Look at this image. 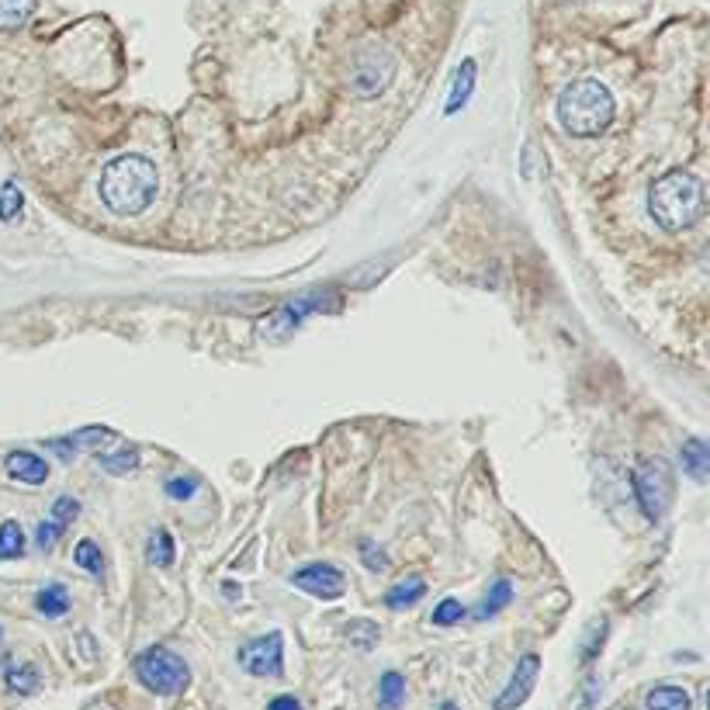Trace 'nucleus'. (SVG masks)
<instances>
[{
	"mask_svg": "<svg viewBox=\"0 0 710 710\" xmlns=\"http://www.w3.org/2000/svg\"><path fill=\"white\" fill-rule=\"evenodd\" d=\"M537 676H541V655H534V651L520 655L514 676H509V683L503 686V694L496 697L493 710H517V707H523L527 700H531V694H534Z\"/></svg>",
	"mask_w": 710,
	"mask_h": 710,
	"instance_id": "obj_9",
	"label": "nucleus"
},
{
	"mask_svg": "<svg viewBox=\"0 0 710 710\" xmlns=\"http://www.w3.org/2000/svg\"><path fill=\"white\" fill-rule=\"evenodd\" d=\"M240 665L257 680H278L284 672V638L278 631L261 634V638L246 642L240 651H236Z\"/></svg>",
	"mask_w": 710,
	"mask_h": 710,
	"instance_id": "obj_7",
	"label": "nucleus"
},
{
	"mask_svg": "<svg viewBox=\"0 0 710 710\" xmlns=\"http://www.w3.org/2000/svg\"><path fill=\"white\" fill-rule=\"evenodd\" d=\"M648 710H694V700L683 686H651L645 697Z\"/></svg>",
	"mask_w": 710,
	"mask_h": 710,
	"instance_id": "obj_14",
	"label": "nucleus"
},
{
	"mask_svg": "<svg viewBox=\"0 0 710 710\" xmlns=\"http://www.w3.org/2000/svg\"><path fill=\"white\" fill-rule=\"evenodd\" d=\"M680 461H683V471H686L689 479L707 482V476H710V451H707V444L700 441V436H689V441H683Z\"/></svg>",
	"mask_w": 710,
	"mask_h": 710,
	"instance_id": "obj_13",
	"label": "nucleus"
},
{
	"mask_svg": "<svg viewBox=\"0 0 710 710\" xmlns=\"http://www.w3.org/2000/svg\"><path fill=\"white\" fill-rule=\"evenodd\" d=\"M703 202H707L703 180L680 167L655 180L651 194H648L651 218L665 232H683L689 226H697V218L703 215Z\"/></svg>",
	"mask_w": 710,
	"mask_h": 710,
	"instance_id": "obj_3",
	"label": "nucleus"
},
{
	"mask_svg": "<svg viewBox=\"0 0 710 710\" xmlns=\"http://www.w3.org/2000/svg\"><path fill=\"white\" fill-rule=\"evenodd\" d=\"M599 689H604V683H599V676H589L586 683H582V700H579V710H593L596 700H599Z\"/></svg>",
	"mask_w": 710,
	"mask_h": 710,
	"instance_id": "obj_32",
	"label": "nucleus"
},
{
	"mask_svg": "<svg viewBox=\"0 0 710 710\" xmlns=\"http://www.w3.org/2000/svg\"><path fill=\"white\" fill-rule=\"evenodd\" d=\"M634 499H638L645 520L659 523L669 506L672 496H676V476H672V465L665 458H645L638 468H634Z\"/></svg>",
	"mask_w": 710,
	"mask_h": 710,
	"instance_id": "obj_6",
	"label": "nucleus"
},
{
	"mask_svg": "<svg viewBox=\"0 0 710 710\" xmlns=\"http://www.w3.org/2000/svg\"><path fill=\"white\" fill-rule=\"evenodd\" d=\"M441 710H461V707H458V703H451V700H447V703H441Z\"/></svg>",
	"mask_w": 710,
	"mask_h": 710,
	"instance_id": "obj_34",
	"label": "nucleus"
},
{
	"mask_svg": "<svg viewBox=\"0 0 710 710\" xmlns=\"http://www.w3.org/2000/svg\"><path fill=\"white\" fill-rule=\"evenodd\" d=\"M343 631H347V638H351L357 648H371V645H378V634H381L378 624L368 621V617H357V621H351Z\"/></svg>",
	"mask_w": 710,
	"mask_h": 710,
	"instance_id": "obj_26",
	"label": "nucleus"
},
{
	"mask_svg": "<svg viewBox=\"0 0 710 710\" xmlns=\"http://www.w3.org/2000/svg\"><path fill=\"white\" fill-rule=\"evenodd\" d=\"M77 514H80V503H77V499H73V496H56V503H52V517H49V520L66 531V523L77 520Z\"/></svg>",
	"mask_w": 710,
	"mask_h": 710,
	"instance_id": "obj_29",
	"label": "nucleus"
},
{
	"mask_svg": "<svg viewBox=\"0 0 710 710\" xmlns=\"http://www.w3.org/2000/svg\"><path fill=\"white\" fill-rule=\"evenodd\" d=\"M145 558H150V566H156V569H170L174 566L177 544H174L167 527H156V531L150 534V541H145Z\"/></svg>",
	"mask_w": 710,
	"mask_h": 710,
	"instance_id": "obj_15",
	"label": "nucleus"
},
{
	"mask_svg": "<svg viewBox=\"0 0 710 710\" xmlns=\"http://www.w3.org/2000/svg\"><path fill=\"white\" fill-rule=\"evenodd\" d=\"M406 703V680L398 676L395 669H389L385 676L378 680V707L381 710H398Z\"/></svg>",
	"mask_w": 710,
	"mask_h": 710,
	"instance_id": "obj_18",
	"label": "nucleus"
},
{
	"mask_svg": "<svg viewBox=\"0 0 710 710\" xmlns=\"http://www.w3.org/2000/svg\"><path fill=\"white\" fill-rule=\"evenodd\" d=\"M98 465L107 476H129L139 468V447H122L118 454H98Z\"/></svg>",
	"mask_w": 710,
	"mask_h": 710,
	"instance_id": "obj_23",
	"label": "nucleus"
},
{
	"mask_svg": "<svg viewBox=\"0 0 710 710\" xmlns=\"http://www.w3.org/2000/svg\"><path fill=\"white\" fill-rule=\"evenodd\" d=\"M101 202L104 208L118 215V218H136L156 202L160 191V177L153 160H145L139 153H125L115 156L107 167L101 170Z\"/></svg>",
	"mask_w": 710,
	"mask_h": 710,
	"instance_id": "obj_1",
	"label": "nucleus"
},
{
	"mask_svg": "<svg viewBox=\"0 0 710 710\" xmlns=\"http://www.w3.org/2000/svg\"><path fill=\"white\" fill-rule=\"evenodd\" d=\"M25 555V531L17 520H4L0 523V561L22 558Z\"/></svg>",
	"mask_w": 710,
	"mask_h": 710,
	"instance_id": "obj_21",
	"label": "nucleus"
},
{
	"mask_svg": "<svg viewBox=\"0 0 710 710\" xmlns=\"http://www.w3.org/2000/svg\"><path fill=\"white\" fill-rule=\"evenodd\" d=\"M357 555H360L364 569H368V572H375V575L389 572V558H385V551H381L375 541H360V551Z\"/></svg>",
	"mask_w": 710,
	"mask_h": 710,
	"instance_id": "obj_28",
	"label": "nucleus"
},
{
	"mask_svg": "<svg viewBox=\"0 0 710 710\" xmlns=\"http://www.w3.org/2000/svg\"><path fill=\"white\" fill-rule=\"evenodd\" d=\"M35 610H39L42 617H63L69 610L66 586H60V582H49V586L39 589V596H35Z\"/></svg>",
	"mask_w": 710,
	"mask_h": 710,
	"instance_id": "obj_19",
	"label": "nucleus"
},
{
	"mask_svg": "<svg viewBox=\"0 0 710 710\" xmlns=\"http://www.w3.org/2000/svg\"><path fill=\"white\" fill-rule=\"evenodd\" d=\"M198 485H202V479H198V476H177V479H170L163 489H167L170 499L180 503V499H191V496L198 493Z\"/></svg>",
	"mask_w": 710,
	"mask_h": 710,
	"instance_id": "obj_30",
	"label": "nucleus"
},
{
	"mask_svg": "<svg viewBox=\"0 0 710 710\" xmlns=\"http://www.w3.org/2000/svg\"><path fill=\"white\" fill-rule=\"evenodd\" d=\"M569 4H586V0H569Z\"/></svg>",
	"mask_w": 710,
	"mask_h": 710,
	"instance_id": "obj_35",
	"label": "nucleus"
},
{
	"mask_svg": "<svg viewBox=\"0 0 710 710\" xmlns=\"http://www.w3.org/2000/svg\"><path fill=\"white\" fill-rule=\"evenodd\" d=\"M423 596H427V582H423L420 575H409L406 582H398V586H392V589L385 593V607L406 610V607H413V604H420Z\"/></svg>",
	"mask_w": 710,
	"mask_h": 710,
	"instance_id": "obj_16",
	"label": "nucleus"
},
{
	"mask_svg": "<svg viewBox=\"0 0 710 710\" xmlns=\"http://www.w3.org/2000/svg\"><path fill=\"white\" fill-rule=\"evenodd\" d=\"M267 710H302V700L299 697H291V694H281L267 703Z\"/></svg>",
	"mask_w": 710,
	"mask_h": 710,
	"instance_id": "obj_33",
	"label": "nucleus"
},
{
	"mask_svg": "<svg viewBox=\"0 0 710 710\" xmlns=\"http://www.w3.org/2000/svg\"><path fill=\"white\" fill-rule=\"evenodd\" d=\"M4 468L14 482H25V485H42L49 479V465L31 451H11L4 458Z\"/></svg>",
	"mask_w": 710,
	"mask_h": 710,
	"instance_id": "obj_11",
	"label": "nucleus"
},
{
	"mask_svg": "<svg viewBox=\"0 0 710 710\" xmlns=\"http://www.w3.org/2000/svg\"><path fill=\"white\" fill-rule=\"evenodd\" d=\"M291 586L316 596V599H340L347 589V579L330 561H313V566H302L299 572H291Z\"/></svg>",
	"mask_w": 710,
	"mask_h": 710,
	"instance_id": "obj_8",
	"label": "nucleus"
},
{
	"mask_svg": "<svg viewBox=\"0 0 710 710\" xmlns=\"http://www.w3.org/2000/svg\"><path fill=\"white\" fill-rule=\"evenodd\" d=\"M0 634H4V631H0Z\"/></svg>",
	"mask_w": 710,
	"mask_h": 710,
	"instance_id": "obj_36",
	"label": "nucleus"
},
{
	"mask_svg": "<svg viewBox=\"0 0 710 710\" xmlns=\"http://www.w3.org/2000/svg\"><path fill=\"white\" fill-rule=\"evenodd\" d=\"M63 537V527H56L52 520H42L39 523V531H35V544H39L42 551H52L56 548V541Z\"/></svg>",
	"mask_w": 710,
	"mask_h": 710,
	"instance_id": "obj_31",
	"label": "nucleus"
},
{
	"mask_svg": "<svg viewBox=\"0 0 710 710\" xmlns=\"http://www.w3.org/2000/svg\"><path fill=\"white\" fill-rule=\"evenodd\" d=\"M607 621H596L593 627H589V634H586V642H582V665H589L596 655H599V648H604V642H607Z\"/></svg>",
	"mask_w": 710,
	"mask_h": 710,
	"instance_id": "obj_27",
	"label": "nucleus"
},
{
	"mask_svg": "<svg viewBox=\"0 0 710 710\" xmlns=\"http://www.w3.org/2000/svg\"><path fill=\"white\" fill-rule=\"evenodd\" d=\"M509 599H514V582L509 579H496L493 586H489L485 599H482V607H479V621H489V617H496L503 607H509Z\"/></svg>",
	"mask_w": 710,
	"mask_h": 710,
	"instance_id": "obj_20",
	"label": "nucleus"
},
{
	"mask_svg": "<svg viewBox=\"0 0 710 710\" xmlns=\"http://www.w3.org/2000/svg\"><path fill=\"white\" fill-rule=\"evenodd\" d=\"M395 73H398V60L389 46H364L351 56L343 87H347V94L357 101H375L392 87Z\"/></svg>",
	"mask_w": 710,
	"mask_h": 710,
	"instance_id": "obj_4",
	"label": "nucleus"
},
{
	"mask_svg": "<svg viewBox=\"0 0 710 710\" xmlns=\"http://www.w3.org/2000/svg\"><path fill=\"white\" fill-rule=\"evenodd\" d=\"M136 680L156 697H177L191 683V669L167 645H153L136 655Z\"/></svg>",
	"mask_w": 710,
	"mask_h": 710,
	"instance_id": "obj_5",
	"label": "nucleus"
},
{
	"mask_svg": "<svg viewBox=\"0 0 710 710\" xmlns=\"http://www.w3.org/2000/svg\"><path fill=\"white\" fill-rule=\"evenodd\" d=\"M476 84H479V63L468 56L458 69H454L451 94H447V104H444V115L447 118H454L471 101V90H476Z\"/></svg>",
	"mask_w": 710,
	"mask_h": 710,
	"instance_id": "obj_10",
	"label": "nucleus"
},
{
	"mask_svg": "<svg viewBox=\"0 0 710 710\" xmlns=\"http://www.w3.org/2000/svg\"><path fill=\"white\" fill-rule=\"evenodd\" d=\"M22 208H25V194L14 180H8V185L0 188V223H14V218L22 215Z\"/></svg>",
	"mask_w": 710,
	"mask_h": 710,
	"instance_id": "obj_24",
	"label": "nucleus"
},
{
	"mask_svg": "<svg viewBox=\"0 0 710 710\" xmlns=\"http://www.w3.org/2000/svg\"><path fill=\"white\" fill-rule=\"evenodd\" d=\"M73 561H77V566L84 569V572H90L94 579H104V555H101V548L90 537H84L77 548H73Z\"/></svg>",
	"mask_w": 710,
	"mask_h": 710,
	"instance_id": "obj_22",
	"label": "nucleus"
},
{
	"mask_svg": "<svg viewBox=\"0 0 710 710\" xmlns=\"http://www.w3.org/2000/svg\"><path fill=\"white\" fill-rule=\"evenodd\" d=\"M39 0H0V31H17L31 22Z\"/></svg>",
	"mask_w": 710,
	"mask_h": 710,
	"instance_id": "obj_17",
	"label": "nucleus"
},
{
	"mask_svg": "<svg viewBox=\"0 0 710 710\" xmlns=\"http://www.w3.org/2000/svg\"><path fill=\"white\" fill-rule=\"evenodd\" d=\"M555 112H558L561 129H566L569 136L593 139V136L607 132L613 125L617 101H613L610 87L604 80L582 77V80H572L566 90H561Z\"/></svg>",
	"mask_w": 710,
	"mask_h": 710,
	"instance_id": "obj_2",
	"label": "nucleus"
},
{
	"mask_svg": "<svg viewBox=\"0 0 710 710\" xmlns=\"http://www.w3.org/2000/svg\"><path fill=\"white\" fill-rule=\"evenodd\" d=\"M465 607H461V599H454V596H447V599H441V604L433 607V617L430 621L436 624V627H451V624H461L465 621Z\"/></svg>",
	"mask_w": 710,
	"mask_h": 710,
	"instance_id": "obj_25",
	"label": "nucleus"
},
{
	"mask_svg": "<svg viewBox=\"0 0 710 710\" xmlns=\"http://www.w3.org/2000/svg\"><path fill=\"white\" fill-rule=\"evenodd\" d=\"M4 683H8L11 694L28 697V694H35V689H39L42 676H39V669H35L28 659H8V662H4Z\"/></svg>",
	"mask_w": 710,
	"mask_h": 710,
	"instance_id": "obj_12",
	"label": "nucleus"
}]
</instances>
